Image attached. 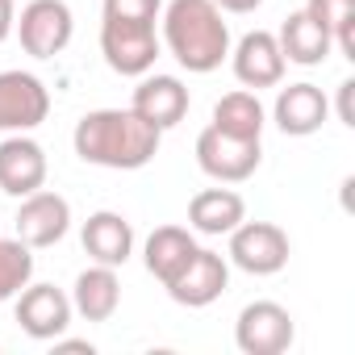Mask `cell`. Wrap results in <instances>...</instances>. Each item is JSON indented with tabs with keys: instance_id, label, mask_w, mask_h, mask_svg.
I'll use <instances>...</instances> for the list:
<instances>
[{
	"instance_id": "obj_2",
	"label": "cell",
	"mask_w": 355,
	"mask_h": 355,
	"mask_svg": "<svg viewBox=\"0 0 355 355\" xmlns=\"http://www.w3.org/2000/svg\"><path fill=\"white\" fill-rule=\"evenodd\" d=\"M163 17L167 55L193 76H209L230 59V26L214 0H171Z\"/></svg>"
},
{
	"instance_id": "obj_20",
	"label": "cell",
	"mask_w": 355,
	"mask_h": 355,
	"mask_svg": "<svg viewBox=\"0 0 355 355\" xmlns=\"http://www.w3.org/2000/svg\"><path fill=\"white\" fill-rule=\"evenodd\" d=\"M121 305V280H117V268H105V263H92L76 276V288H71V309L84 318V322H109Z\"/></svg>"
},
{
	"instance_id": "obj_15",
	"label": "cell",
	"mask_w": 355,
	"mask_h": 355,
	"mask_svg": "<svg viewBox=\"0 0 355 355\" xmlns=\"http://www.w3.org/2000/svg\"><path fill=\"white\" fill-rule=\"evenodd\" d=\"M272 117H276V125H280V134H288V138H309V134H318L322 130V121L330 117V101H326V92L318 88V84H288V88H280V96H276V105H272Z\"/></svg>"
},
{
	"instance_id": "obj_13",
	"label": "cell",
	"mask_w": 355,
	"mask_h": 355,
	"mask_svg": "<svg viewBox=\"0 0 355 355\" xmlns=\"http://www.w3.org/2000/svg\"><path fill=\"white\" fill-rule=\"evenodd\" d=\"M230 67H234V76H239L243 88L259 92V88H276V84L284 80V67H288V63H284V55H280L276 34L251 30V34H243L239 46L230 51Z\"/></svg>"
},
{
	"instance_id": "obj_23",
	"label": "cell",
	"mask_w": 355,
	"mask_h": 355,
	"mask_svg": "<svg viewBox=\"0 0 355 355\" xmlns=\"http://www.w3.org/2000/svg\"><path fill=\"white\" fill-rule=\"evenodd\" d=\"M34 280V251L21 239H0V305Z\"/></svg>"
},
{
	"instance_id": "obj_22",
	"label": "cell",
	"mask_w": 355,
	"mask_h": 355,
	"mask_svg": "<svg viewBox=\"0 0 355 355\" xmlns=\"http://www.w3.org/2000/svg\"><path fill=\"white\" fill-rule=\"evenodd\" d=\"M305 13L322 30H330V38L343 51V59L355 63V0H305Z\"/></svg>"
},
{
	"instance_id": "obj_26",
	"label": "cell",
	"mask_w": 355,
	"mask_h": 355,
	"mask_svg": "<svg viewBox=\"0 0 355 355\" xmlns=\"http://www.w3.org/2000/svg\"><path fill=\"white\" fill-rule=\"evenodd\" d=\"M13 26H17V5L13 0H0V42L13 34Z\"/></svg>"
},
{
	"instance_id": "obj_12",
	"label": "cell",
	"mask_w": 355,
	"mask_h": 355,
	"mask_svg": "<svg viewBox=\"0 0 355 355\" xmlns=\"http://www.w3.org/2000/svg\"><path fill=\"white\" fill-rule=\"evenodd\" d=\"M46 150L42 142H34L30 134H13L0 142V193L5 197H30L46 184Z\"/></svg>"
},
{
	"instance_id": "obj_24",
	"label": "cell",
	"mask_w": 355,
	"mask_h": 355,
	"mask_svg": "<svg viewBox=\"0 0 355 355\" xmlns=\"http://www.w3.org/2000/svg\"><path fill=\"white\" fill-rule=\"evenodd\" d=\"M351 92H355V80H343L338 84V121L347 130H355V109H351Z\"/></svg>"
},
{
	"instance_id": "obj_6",
	"label": "cell",
	"mask_w": 355,
	"mask_h": 355,
	"mask_svg": "<svg viewBox=\"0 0 355 355\" xmlns=\"http://www.w3.org/2000/svg\"><path fill=\"white\" fill-rule=\"evenodd\" d=\"M13 30H17L21 51L30 59H55V55H63L71 46L76 17H71L67 0H30Z\"/></svg>"
},
{
	"instance_id": "obj_18",
	"label": "cell",
	"mask_w": 355,
	"mask_h": 355,
	"mask_svg": "<svg viewBox=\"0 0 355 355\" xmlns=\"http://www.w3.org/2000/svg\"><path fill=\"white\" fill-rule=\"evenodd\" d=\"M276 42H280L284 63H297V67H322V63L334 55V38H330V30H322L305 9H297V13L284 17Z\"/></svg>"
},
{
	"instance_id": "obj_7",
	"label": "cell",
	"mask_w": 355,
	"mask_h": 355,
	"mask_svg": "<svg viewBox=\"0 0 355 355\" xmlns=\"http://www.w3.org/2000/svg\"><path fill=\"white\" fill-rule=\"evenodd\" d=\"M297 338V322L280 301H251L234 322V343L243 355H284Z\"/></svg>"
},
{
	"instance_id": "obj_10",
	"label": "cell",
	"mask_w": 355,
	"mask_h": 355,
	"mask_svg": "<svg viewBox=\"0 0 355 355\" xmlns=\"http://www.w3.org/2000/svg\"><path fill=\"white\" fill-rule=\"evenodd\" d=\"M13 313H17V326L30 338L55 343L59 334H67L76 309H71V297L63 288H55V284H26L17 293V309Z\"/></svg>"
},
{
	"instance_id": "obj_9",
	"label": "cell",
	"mask_w": 355,
	"mask_h": 355,
	"mask_svg": "<svg viewBox=\"0 0 355 355\" xmlns=\"http://www.w3.org/2000/svg\"><path fill=\"white\" fill-rule=\"evenodd\" d=\"M13 226H17V239L30 251H46V247L67 239V230H71V201L51 193V189H38V193L21 197Z\"/></svg>"
},
{
	"instance_id": "obj_5",
	"label": "cell",
	"mask_w": 355,
	"mask_h": 355,
	"mask_svg": "<svg viewBox=\"0 0 355 355\" xmlns=\"http://www.w3.org/2000/svg\"><path fill=\"white\" fill-rule=\"evenodd\" d=\"M293 243L276 222H239L230 230V263L247 276H276L288 268Z\"/></svg>"
},
{
	"instance_id": "obj_16",
	"label": "cell",
	"mask_w": 355,
	"mask_h": 355,
	"mask_svg": "<svg viewBox=\"0 0 355 355\" xmlns=\"http://www.w3.org/2000/svg\"><path fill=\"white\" fill-rule=\"evenodd\" d=\"M80 243H84V251H88V259H92V263L125 268V263H130V255H134V226H130L121 214L101 209V214H92V218L84 222Z\"/></svg>"
},
{
	"instance_id": "obj_17",
	"label": "cell",
	"mask_w": 355,
	"mask_h": 355,
	"mask_svg": "<svg viewBox=\"0 0 355 355\" xmlns=\"http://www.w3.org/2000/svg\"><path fill=\"white\" fill-rule=\"evenodd\" d=\"M193 255H197V239H193V230H184V226H155L150 239H146V247H142V263H146V272H150L163 288L189 268Z\"/></svg>"
},
{
	"instance_id": "obj_11",
	"label": "cell",
	"mask_w": 355,
	"mask_h": 355,
	"mask_svg": "<svg viewBox=\"0 0 355 355\" xmlns=\"http://www.w3.org/2000/svg\"><path fill=\"white\" fill-rule=\"evenodd\" d=\"M230 288V259H222L209 247H197V255L189 259V268L167 284V297L175 305H189V309H205L214 305L222 293Z\"/></svg>"
},
{
	"instance_id": "obj_4",
	"label": "cell",
	"mask_w": 355,
	"mask_h": 355,
	"mask_svg": "<svg viewBox=\"0 0 355 355\" xmlns=\"http://www.w3.org/2000/svg\"><path fill=\"white\" fill-rule=\"evenodd\" d=\"M263 163V146L259 138H230L214 125H205L197 134V167L218 184H243L259 171Z\"/></svg>"
},
{
	"instance_id": "obj_25",
	"label": "cell",
	"mask_w": 355,
	"mask_h": 355,
	"mask_svg": "<svg viewBox=\"0 0 355 355\" xmlns=\"http://www.w3.org/2000/svg\"><path fill=\"white\" fill-rule=\"evenodd\" d=\"M214 5L222 9V13H234V17H247V13H255L263 0H214Z\"/></svg>"
},
{
	"instance_id": "obj_14",
	"label": "cell",
	"mask_w": 355,
	"mask_h": 355,
	"mask_svg": "<svg viewBox=\"0 0 355 355\" xmlns=\"http://www.w3.org/2000/svg\"><path fill=\"white\" fill-rule=\"evenodd\" d=\"M189 105H193V96H189V88L180 80H175V76H150V71L138 76V88L130 96V109L142 121H150L155 130L180 125L184 113H189Z\"/></svg>"
},
{
	"instance_id": "obj_8",
	"label": "cell",
	"mask_w": 355,
	"mask_h": 355,
	"mask_svg": "<svg viewBox=\"0 0 355 355\" xmlns=\"http://www.w3.org/2000/svg\"><path fill=\"white\" fill-rule=\"evenodd\" d=\"M51 117V88L34 71H0V130L30 134Z\"/></svg>"
},
{
	"instance_id": "obj_19",
	"label": "cell",
	"mask_w": 355,
	"mask_h": 355,
	"mask_svg": "<svg viewBox=\"0 0 355 355\" xmlns=\"http://www.w3.org/2000/svg\"><path fill=\"white\" fill-rule=\"evenodd\" d=\"M243 218H247V201L234 189H201L189 201V230L193 234H205V239L230 234Z\"/></svg>"
},
{
	"instance_id": "obj_3",
	"label": "cell",
	"mask_w": 355,
	"mask_h": 355,
	"mask_svg": "<svg viewBox=\"0 0 355 355\" xmlns=\"http://www.w3.org/2000/svg\"><path fill=\"white\" fill-rule=\"evenodd\" d=\"M163 42L155 34V21H134V17H105L101 21V55L117 76H146L159 59Z\"/></svg>"
},
{
	"instance_id": "obj_21",
	"label": "cell",
	"mask_w": 355,
	"mask_h": 355,
	"mask_svg": "<svg viewBox=\"0 0 355 355\" xmlns=\"http://www.w3.org/2000/svg\"><path fill=\"white\" fill-rule=\"evenodd\" d=\"M263 121H268V113H263L259 96L251 88H234V92H226L214 105V121L209 125L222 130V134H230V138H259Z\"/></svg>"
},
{
	"instance_id": "obj_1",
	"label": "cell",
	"mask_w": 355,
	"mask_h": 355,
	"mask_svg": "<svg viewBox=\"0 0 355 355\" xmlns=\"http://www.w3.org/2000/svg\"><path fill=\"white\" fill-rule=\"evenodd\" d=\"M163 130L142 121L134 109H92L76 121L71 146L84 163L109 171H138L159 155Z\"/></svg>"
}]
</instances>
